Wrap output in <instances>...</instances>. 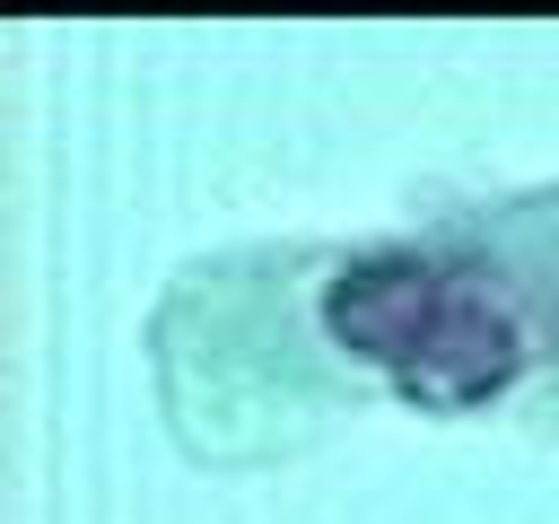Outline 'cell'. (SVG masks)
I'll use <instances>...</instances> for the list:
<instances>
[{"label":"cell","mask_w":559,"mask_h":524,"mask_svg":"<svg viewBox=\"0 0 559 524\" xmlns=\"http://www.w3.org/2000/svg\"><path fill=\"white\" fill-rule=\"evenodd\" d=\"M323 332L428 410L489 402L524 367V332L498 306V288L480 271H463L445 253H411V245L341 262L323 288Z\"/></svg>","instance_id":"6da1fadb"}]
</instances>
